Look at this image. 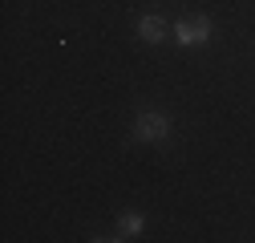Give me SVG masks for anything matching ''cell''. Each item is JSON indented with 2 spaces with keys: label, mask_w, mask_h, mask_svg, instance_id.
<instances>
[{
  "label": "cell",
  "mask_w": 255,
  "mask_h": 243,
  "mask_svg": "<svg viewBox=\"0 0 255 243\" xmlns=\"http://www.w3.org/2000/svg\"><path fill=\"white\" fill-rule=\"evenodd\" d=\"M142 227H146V219L138 215V211H130V215L118 219V239H134V235H142Z\"/></svg>",
  "instance_id": "obj_4"
},
{
  "label": "cell",
  "mask_w": 255,
  "mask_h": 243,
  "mask_svg": "<svg viewBox=\"0 0 255 243\" xmlns=\"http://www.w3.org/2000/svg\"><path fill=\"white\" fill-rule=\"evenodd\" d=\"M138 33H142V41L158 45V41L166 37V24H162V16H142V20H138Z\"/></svg>",
  "instance_id": "obj_3"
},
{
  "label": "cell",
  "mask_w": 255,
  "mask_h": 243,
  "mask_svg": "<svg viewBox=\"0 0 255 243\" xmlns=\"http://www.w3.org/2000/svg\"><path fill=\"white\" fill-rule=\"evenodd\" d=\"M134 134H138L142 142H166V138H170V118L158 114V110H142L138 122H134Z\"/></svg>",
  "instance_id": "obj_1"
},
{
  "label": "cell",
  "mask_w": 255,
  "mask_h": 243,
  "mask_svg": "<svg viewBox=\"0 0 255 243\" xmlns=\"http://www.w3.org/2000/svg\"><path fill=\"white\" fill-rule=\"evenodd\" d=\"M211 41V20L207 16H182L178 20V45H207Z\"/></svg>",
  "instance_id": "obj_2"
}]
</instances>
